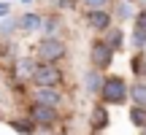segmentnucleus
Returning <instances> with one entry per match:
<instances>
[{
  "mask_svg": "<svg viewBox=\"0 0 146 135\" xmlns=\"http://www.w3.org/2000/svg\"><path fill=\"white\" fill-rule=\"evenodd\" d=\"M100 100L106 105H122L127 100V81L122 76H108L100 84Z\"/></svg>",
  "mask_w": 146,
  "mask_h": 135,
  "instance_id": "1",
  "label": "nucleus"
},
{
  "mask_svg": "<svg viewBox=\"0 0 146 135\" xmlns=\"http://www.w3.org/2000/svg\"><path fill=\"white\" fill-rule=\"evenodd\" d=\"M35 54L41 62H60V60L65 57V43L62 38L57 35H43L41 41L35 43Z\"/></svg>",
  "mask_w": 146,
  "mask_h": 135,
  "instance_id": "2",
  "label": "nucleus"
},
{
  "mask_svg": "<svg viewBox=\"0 0 146 135\" xmlns=\"http://www.w3.org/2000/svg\"><path fill=\"white\" fill-rule=\"evenodd\" d=\"M33 87H60L62 81V70L57 68V62H38L35 70L30 73Z\"/></svg>",
  "mask_w": 146,
  "mask_h": 135,
  "instance_id": "3",
  "label": "nucleus"
},
{
  "mask_svg": "<svg viewBox=\"0 0 146 135\" xmlns=\"http://www.w3.org/2000/svg\"><path fill=\"white\" fill-rule=\"evenodd\" d=\"M57 119H60V114H57L54 105H43V103H35V100H33V105H30V122L35 127H52Z\"/></svg>",
  "mask_w": 146,
  "mask_h": 135,
  "instance_id": "4",
  "label": "nucleus"
},
{
  "mask_svg": "<svg viewBox=\"0 0 146 135\" xmlns=\"http://www.w3.org/2000/svg\"><path fill=\"white\" fill-rule=\"evenodd\" d=\"M89 60H92V68H98V70H106L111 62H114V49L108 46V43L100 38V41L92 43V49H89Z\"/></svg>",
  "mask_w": 146,
  "mask_h": 135,
  "instance_id": "5",
  "label": "nucleus"
},
{
  "mask_svg": "<svg viewBox=\"0 0 146 135\" xmlns=\"http://www.w3.org/2000/svg\"><path fill=\"white\" fill-rule=\"evenodd\" d=\"M111 22H114V14L108 8H89V14H87V24L98 32H106L111 27Z\"/></svg>",
  "mask_w": 146,
  "mask_h": 135,
  "instance_id": "6",
  "label": "nucleus"
},
{
  "mask_svg": "<svg viewBox=\"0 0 146 135\" xmlns=\"http://www.w3.org/2000/svg\"><path fill=\"white\" fill-rule=\"evenodd\" d=\"M33 100H35V103H43V105H54V108H60V103H62V92H60L57 87H35Z\"/></svg>",
  "mask_w": 146,
  "mask_h": 135,
  "instance_id": "7",
  "label": "nucleus"
},
{
  "mask_svg": "<svg viewBox=\"0 0 146 135\" xmlns=\"http://www.w3.org/2000/svg\"><path fill=\"white\" fill-rule=\"evenodd\" d=\"M41 24H43V16H41V14H22L19 19H16V27H19V30H25V32L41 30Z\"/></svg>",
  "mask_w": 146,
  "mask_h": 135,
  "instance_id": "8",
  "label": "nucleus"
},
{
  "mask_svg": "<svg viewBox=\"0 0 146 135\" xmlns=\"http://www.w3.org/2000/svg\"><path fill=\"white\" fill-rule=\"evenodd\" d=\"M103 35H106L103 41L108 43L114 52H122V49H125V32H122V27H108Z\"/></svg>",
  "mask_w": 146,
  "mask_h": 135,
  "instance_id": "9",
  "label": "nucleus"
},
{
  "mask_svg": "<svg viewBox=\"0 0 146 135\" xmlns=\"http://www.w3.org/2000/svg\"><path fill=\"white\" fill-rule=\"evenodd\" d=\"M89 124H92V130H95V132H100V130H106V127H108V114H106L103 105H95V108H92Z\"/></svg>",
  "mask_w": 146,
  "mask_h": 135,
  "instance_id": "10",
  "label": "nucleus"
},
{
  "mask_svg": "<svg viewBox=\"0 0 146 135\" xmlns=\"http://www.w3.org/2000/svg\"><path fill=\"white\" fill-rule=\"evenodd\" d=\"M127 97L135 105H146V81H135L133 87H127Z\"/></svg>",
  "mask_w": 146,
  "mask_h": 135,
  "instance_id": "11",
  "label": "nucleus"
},
{
  "mask_svg": "<svg viewBox=\"0 0 146 135\" xmlns=\"http://www.w3.org/2000/svg\"><path fill=\"white\" fill-rule=\"evenodd\" d=\"M103 70H98V68H89L87 70V92H100V84H103V76H100Z\"/></svg>",
  "mask_w": 146,
  "mask_h": 135,
  "instance_id": "12",
  "label": "nucleus"
},
{
  "mask_svg": "<svg viewBox=\"0 0 146 135\" xmlns=\"http://www.w3.org/2000/svg\"><path fill=\"white\" fill-rule=\"evenodd\" d=\"M130 122L135 127L146 124V105H133V108H130Z\"/></svg>",
  "mask_w": 146,
  "mask_h": 135,
  "instance_id": "13",
  "label": "nucleus"
},
{
  "mask_svg": "<svg viewBox=\"0 0 146 135\" xmlns=\"http://www.w3.org/2000/svg\"><path fill=\"white\" fill-rule=\"evenodd\" d=\"M11 127L19 130L22 135H33V132H35V124H33L30 119H14V122H11Z\"/></svg>",
  "mask_w": 146,
  "mask_h": 135,
  "instance_id": "14",
  "label": "nucleus"
},
{
  "mask_svg": "<svg viewBox=\"0 0 146 135\" xmlns=\"http://www.w3.org/2000/svg\"><path fill=\"white\" fill-rule=\"evenodd\" d=\"M43 32H46V35H54V32H57V27H60V16H49V19H43Z\"/></svg>",
  "mask_w": 146,
  "mask_h": 135,
  "instance_id": "15",
  "label": "nucleus"
},
{
  "mask_svg": "<svg viewBox=\"0 0 146 135\" xmlns=\"http://www.w3.org/2000/svg\"><path fill=\"white\" fill-rule=\"evenodd\" d=\"M130 16H133L130 5H127V3H116V8H114V19H130Z\"/></svg>",
  "mask_w": 146,
  "mask_h": 135,
  "instance_id": "16",
  "label": "nucleus"
},
{
  "mask_svg": "<svg viewBox=\"0 0 146 135\" xmlns=\"http://www.w3.org/2000/svg\"><path fill=\"white\" fill-rule=\"evenodd\" d=\"M35 65H38L35 60H22V62H19V70H22V73H27V78H30V73L35 70Z\"/></svg>",
  "mask_w": 146,
  "mask_h": 135,
  "instance_id": "17",
  "label": "nucleus"
},
{
  "mask_svg": "<svg viewBox=\"0 0 146 135\" xmlns=\"http://www.w3.org/2000/svg\"><path fill=\"white\" fill-rule=\"evenodd\" d=\"M133 43H135L138 49H143V46H146V32L135 27V32H133Z\"/></svg>",
  "mask_w": 146,
  "mask_h": 135,
  "instance_id": "18",
  "label": "nucleus"
},
{
  "mask_svg": "<svg viewBox=\"0 0 146 135\" xmlns=\"http://www.w3.org/2000/svg\"><path fill=\"white\" fill-rule=\"evenodd\" d=\"M141 60H143L141 54L133 60V70H135V76H143V73H146V62H141Z\"/></svg>",
  "mask_w": 146,
  "mask_h": 135,
  "instance_id": "19",
  "label": "nucleus"
},
{
  "mask_svg": "<svg viewBox=\"0 0 146 135\" xmlns=\"http://www.w3.org/2000/svg\"><path fill=\"white\" fill-rule=\"evenodd\" d=\"M14 30H19V27H16V19H5L3 24H0V32H3V35L5 32H14Z\"/></svg>",
  "mask_w": 146,
  "mask_h": 135,
  "instance_id": "20",
  "label": "nucleus"
},
{
  "mask_svg": "<svg viewBox=\"0 0 146 135\" xmlns=\"http://www.w3.org/2000/svg\"><path fill=\"white\" fill-rule=\"evenodd\" d=\"M87 8H108V0H81Z\"/></svg>",
  "mask_w": 146,
  "mask_h": 135,
  "instance_id": "21",
  "label": "nucleus"
},
{
  "mask_svg": "<svg viewBox=\"0 0 146 135\" xmlns=\"http://www.w3.org/2000/svg\"><path fill=\"white\" fill-rule=\"evenodd\" d=\"M135 27H138V30H143V32H146V8H143V11H138V14H135Z\"/></svg>",
  "mask_w": 146,
  "mask_h": 135,
  "instance_id": "22",
  "label": "nucleus"
},
{
  "mask_svg": "<svg viewBox=\"0 0 146 135\" xmlns=\"http://www.w3.org/2000/svg\"><path fill=\"white\" fill-rule=\"evenodd\" d=\"M54 3H57L60 8H73V5H76V0H54Z\"/></svg>",
  "mask_w": 146,
  "mask_h": 135,
  "instance_id": "23",
  "label": "nucleus"
},
{
  "mask_svg": "<svg viewBox=\"0 0 146 135\" xmlns=\"http://www.w3.org/2000/svg\"><path fill=\"white\" fill-rule=\"evenodd\" d=\"M0 16H8V5L5 3H0Z\"/></svg>",
  "mask_w": 146,
  "mask_h": 135,
  "instance_id": "24",
  "label": "nucleus"
},
{
  "mask_svg": "<svg viewBox=\"0 0 146 135\" xmlns=\"http://www.w3.org/2000/svg\"><path fill=\"white\" fill-rule=\"evenodd\" d=\"M125 3H135V0H125Z\"/></svg>",
  "mask_w": 146,
  "mask_h": 135,
  "instance_id": "25",
  "label": "nucleus"
},
{
  "mask_svg": "<svg viewBox=\"0 0 146 135\" xmlns=\"http://www.w3.org/2000/svg\"><path fill=\"white\" fill-rule=\"evenodd\" d=\"M143 135H146V124H143Z\"/></svg>",
  "mask_w": 146,
  "mask_h": 135,
  "instance_id": "26",
  "label": "nucleus"
},
{
  "mask_svg": "<svg viewBox=\"0 0 146 135\" xmlns=\"http://www.w3.org/2000/svg\"><path fill=\"white\" fill-rule=\"evenodd\" d=\"M95 135H98V132H95Z\"/></svg>",
  "mask_w": 146,
  "mask_h": 135,
  "instance_id": "27",
  "label": "nucleus"
}]
</instances>
